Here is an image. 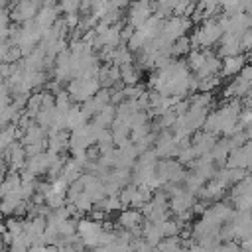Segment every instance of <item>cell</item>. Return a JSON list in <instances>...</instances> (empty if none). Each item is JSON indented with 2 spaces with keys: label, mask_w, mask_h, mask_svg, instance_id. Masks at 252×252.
<instances>
[{
  "label": "cell",
  "mask_w": 252,
  "mask_h": 252,
  "mask_svg": "<svg viewBox=\"0 0 252 252\" xmlns=\"http://www.w3.org/2000/svg\"><path fill=\"white\" fill-rule=\"evenodd\" d=\"M140 236L150 246H156V244H159L165 238L163 236V230H161V224H156V222H146L144 228L140 230Z\"/></svg>",
  "instance_id": "obj_1"
},
{
  "label": "cell",
  "mask_w": 252,
  "mask_h": 252,
  "mask_svg": "<svg viewBox=\"0 0 252 252\" xmlns=\"http://www.w3.org/2000/svg\"><path fill=\"white\" fill-rule=\"evenodd\" d=\"M189 207H191V199H189V197H185V195L175 197V199L171 201V209H173V213H177V215H181V213L189 211Z\"/></svg>",
  "instance_id": "obj_2"
},
{
  "label": "cell",
  "mask_w": 252,
  "mask_h": 252,
  "mask_svg": "<svg viewBox=\"0 0 252 252\" xmlns=\"http://www.w3.org/2000/svg\"><path fill=\"white\" fill-rule=\"evenodd\" d=\"M238 69H240V59H228L226 65H224V71L226 73H234Z\"/></svg>",
  "instance_id": "obj_3"
},
{
  "label": "cell",
  "mask_w": 252,
  "mask_h": 252,
  "mask_svg": "<svg viewBox=\"0 0 252 252\" xmlns=\"http://www.w3.org/2000/svg\"><path fill=\"white\" fill-rule=\"evenodd\" d=\"M39 252H57V248L53 244H45V246H39Z\"/></svg>",
  "instance_id": "obj_4"
},
{
  "label": "cell",
  "mask_w": 252,
  "mask_h": 252,
  "mask_svg": "<svg viewBox=\"0 0 252 252\" xmlns=\"http://www.w3.org/2000/svg\"><path fill=\"white\" fill-rule=\"evenodd\" d=\"M4 230H6V228H4V219H2V215H0V234H2Z\"/></svg>",
  "instance_id": "obj_5"
}]
</instances>
